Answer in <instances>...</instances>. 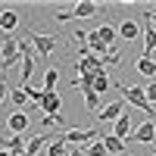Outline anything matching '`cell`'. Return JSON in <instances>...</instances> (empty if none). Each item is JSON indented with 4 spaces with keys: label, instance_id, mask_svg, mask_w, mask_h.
Here are the masks:
<instances>
[{
    "label": "cell",
    "instance_id": "1",
    "mask_svg": "<svg viewBox=\"0 0 156 156\" xmlns=\"http://www.w3.org/2000/svg\"><path fill=\"white\" fill-rule=\"evenodd\" d=\"M115 87H119L122 90V97H125V103H131V106H137L140 112H144L147 115V122H156V109L150 106V100H147V90L144 87H128V84H115Z\"/></svg>",
    "mask_w": 156,
    "mask_h": 156
},
{
    "label": "cell",
    "instance_id": "2",
    "mask_svg": "<svg viewBox=\"0 0 156 156\" xmlns=\"http://www.w3.org/2000/svg\"><path fill=\"white\" fill-rule=\"evenodd\" d=\"M100 137H103V128H72V131L59 134L56 140H62V144L81 150V144H90V140H100Z\"/></svg>",
    "mask_w": 156,
    "mask_h": 156
},
{
    "label": "cell",
    "instance_id": "3",
    "mask_svg": "<svg viewBox=\"0 0 156 156\" xmlns=\"http://www.w3.org/2000/svg\"><path fill=\"white\" fill-rule=\"evenodd\" d=\"M25 37H28V44H34V53H37V56H44V59L53 53L56 44H59V41H56V34H41V31H31V28L25 31Z\"/></svg>",
    "mask_w": 156,
    "mask_h": 156
},
{
    "label": "cell",
    "instance_id": "4",
    "mask_svg": "<svg viewBox=\"0 0 156 156\" xmlns=\"http://www.w3.org/2000/svg\"><path fill=\"white\" fill-rule=\"evenodd\" d=\"M19 59H22V53H19V41H16V37H6V41L0 44V62H3V69H12Z\"/></svg>",
    "mask_w": 156,
    "mask_h": 156
},
{
    "label": "cell",
    "instance_id": "5",
    "mask_svg": "<svg viewBox=\"0 0 156 156\" xmlns=\"http://www.w3.org/2000/svg\"><path fill=\"white\" fill-rule=\"evenodd\" d=\"M100 12V6L97 3H90V0H81V3H78L72 12H56V22H69V19H84V16H97Z\"/></svg>",
    "mask_w": 156,
    "mask_h": 156
},
{
    "label": "cell",
    "instance_id": "6",
    "mask_svg": "<svg viewBox=\"0 0 156 156\" xmlns=\"http://www.w3.org/2000/svg\"><path fill=\"white\" fill-rule=\"evenodd\" d=\"M153 140H156V122H144L140 128L131 131L128 144H153Z\"/></svg>",
    "mask_w": 156,
    "mask_h": 156
},
{
    "label": "cell",
    "instance_id": "7",
    "mask_svg": "<svg viewBox=\"0 0 156 156\" xmlns=\"http://www.w3.org/2000/svg\"><path fill=\"white\" fill-rule=\"evenodd\" d=\"M125 115V100H112V103H106L100 112H97V119L100 122H115V119H122Z\"/></svg>",
    "mask_w": 156,
    "mask_h": 156
},
{
    "label": "cell",
    "instance_id": "8",
    "mask_svg": "<svg viewBox=\"0 0 156 156\" xmlns=\"http://www.w3.org/2000/svg\"><path fill=\"white\" fill-rule=\"evenodd\" d=\"M144 56H150L156 50V25L150 22V9H144Z\"/></svg>",
    "mask_w": 156,
    "mask_h": 156
},
{
    "label": "cell",
    "instance_id": "9",
    "mask_svg": "<svg viewBox=\"0 0 156 156\" xmlns=\"http://www.w3.org/2000/svg\"><path fill=\"white\" fill-rule=\"evenodd\" d=\"M0 144H3V150H6V153H12V156H25V147H28V140H25L22 134H9V137L0 140Z\"/></svg>",
    "mask_w": 156,
    "mask_h": 156
},
{
    "label": "cell",
    "instance_id": "10",
    "mask_svg": "<svg viewBox=\"0 0 156 156\" xmlns=\"http://www.w3.org/2000/svg\"><path fill=\"white\" fill-rule=\"evenodd\" d=\"M6 128H9V134H22L25 128H28V115L22 109H16L12 115H6Z\"/></svg>",
    "mask_w": 156,
    "mask_h": 156
},
{
    "label": "cell",
    "instance_id": "11",
    "mask_svg": "<svg viewBox=\"0 0 156 156\" xmlns=\"http://www.w3.org/2000/svg\"><path fill=\"white\" fill-rule=\"evenodd\" d=\"M41 109H44V115H59V109H62V97H59V94H47L44 103H41Z\"/></svg>",
    "mask_w": 156,
    "mask_h": 156
},
{
    "label": "cell",
    "instance_id": "12",
    "mask_svg": "<svg viewBox=\"0 0 156 156\" xmlns=\"http://www.w3.org/2000/svg\"><path fill=\"white\" fill-rule=\"evenodd\" d=\"M112 134L128 144V137H131V122H128V115H122V119H115V122H112Z\"/></svg>",
    "mask_w": 156,
    "mask_h": 156
},
{
    "label": "cell",
    "instance_id": "13",
    "mask_svg": "<svg viewBox=\"0 0 156 156\" xmlns=\"http://www.w3.org/2000/svg\"><path fill=\"white\" fill-rule=\"evenodd\" d=\"M56 84H59V69L47 66V72H44V94H56Z\"/></svg>",
    "mask_w": 156,
    "mask_h": 156
},
{
    "label": "cell",
    "instance_id": "14",
    "mask_svg": "<svg viewBox=\"0 0 156 156\" xmlns=\"http://www.w3.org/2000/svg\"><path fill=\"white\" fill-rule=\"evenodd\" d=\"M115 31H119V37H122V41H134L140 28H137V22H134V19H125V22H122Z\"/></svg>",
    "mask_w": 156,
    "mask_h": 156
},
{
    "label": "cell",
    "instance_id": "15",
    "mask_svg": "<svg viewBox=\"0 0 156 156\" xmlns=\"http://www.w3.org/2000/svg\"><path fill=\"white\" fill-rule=\"evenodd\" d=\"M103 147H106V153H125V140H119V137H115L112 131L106 134V131H103Z\"/></svg>",
    "mask_w": 156,
    "mask_h": 156
},
{
    "label": "cell",
    "instance_id": "16",
    "mask_svg": "<svg viewBox=\"0 0 156 156\" xmlns=\"http://www.w3.org/2000/svg\"><path fill=\"white\" fill-rule=\"evenodd\" d=\"M16 25H19V16H16L12 9H3V12H0V31H3V34L12 31Z\"/></svg>",
    "mask_w": 156,
    "mask_h": 156
},
{
    "label": "cell",
    "instance_id": "17",
    "mask_svg": "<svg viewBox=\"0 0 156 156\" xmlns=\"http://www.w3.org/2000/svg\"><path fill=\"white\" fill-rule=\"evenodd\" d=\"M97 34H100V41H103V44H106L109 50L115 47V37H119V31H115V28H112V25H100V28H97Z\"/></svg>",
    "mask_w": 156,
    "mask_h": 156
},
{
    "label": "cell",
    "instance_id": "18",
    "mask_svg": "<svg viewBox=\"0 0 156 156\" xmlns=\"http://www.w3.org/2000/svg\"><path fill=\"white\" fill-rule=\"evenodd\" d=\"M44 144H50V134L44 131V134H37V137H31L28 140V147H25V156H37V150H41Z\"/></svg>",
    "mask_w": 156,
    "mask_h": 156
},
{
    "label": "cell",
    "instance_id": "19",
    "mask_svg": "<svg viewBox=\"0 0 156 156\" xmlns=\"http://www.w3.org/2000/svg\"><path fill=\"white\" fill-rule=\"evenodd\" d=\"M137 72L147 75V78H156V59L153 56H140L137 59Z\"/></svg>",
    "mask_w": 156,
    "mask_h": 156
},
{
    "label": "cell",
    "instance_id": "20",
    "mask_svg": "<svg viewBox=\"0 0 156 156\" xmlns=\"http://www.w3.org/2000/svg\"><path fill=\"white\" fill-rule=\"evenodd\" d=\"M72 147L62 144V140H53V144H47V156H69Z\"/></svg>",
    "mask_w": 156,
    "mask_h": 156
},
{
    "label": "cell",
    "instance_id": "21",
    "mask_svg": "<svg viewBox=\"0 0 156 156\" xmlns=\"http://www.w3.org/2000/svg\"><path fill=\"white\" fill-rule=\"evenodd\" d=\"M84 106L90 112H100V94L97 90H84Z\"/></svg>",
    "mask_w": 156,
    "mask_h": 156
},
{
    "label": "cell",
    "instance_id": "22",
    "mask_svg": "<svg viewBox=\"0 0 156 156\" xmlns=\"http://www.w3.org/2000/svg\"><path fill=\"white\" fill-rule=\"evenodd\" d=\"M9 100H12V106L28 103V87H16V90H9Z\"/></svg>",
    "mask_w": 156,
    "mask_h": 156
},
{
    "label": "cell",
    "instance_id": "23",
    "mask_svg": "<svg viewBox=\"0 0 156 156\" xmlns=\"http://www.w3.org/2000/svg\"><path fill=\"white\" fill-rule=\"evenodd\" d=\"M112 81H109V78H106V69H103V72H97L94 75V90H97V94H103V90H106Z\"/></svg>",
    "mask_w": 156,
    "mask_h": 156
},
{
    "label": "cell",
    "instance_id": "24",
    "mask_svg": "<svg viewBox=\"0 0 156 156\" xmlns=\"http://www.w3.org/2000/svg\"><path fill=\"white\" fill-rule=\"evenodd\" d=\"M84 153H87V156H106V147H103V140H97V144H90Z\"/></svg>",
    "mask_w": 156,
    "mask_h": 156
},
{
    "label": "cell",
    "instance_id": "25",
    "mask_svg": "<svg viewBox=\"0 0 156 156\" xmlns=\"http://www.w3.org/2000/svg\"><path fill=\"white\" fill-rule=\"evenodd\" d=\"M44 128H53V125H62V122H66V119H62V115H44Z\"/></svg>",
    "mask_w": 156,
    "mask_h": 156
},
{
    "label": "cell",
    "instance_id": "26",
    "mask_svg": "<svg viewBox=\"0 0 156 156\" xmlns=\"http://www.w3.org/2000/svg\"><path fill=\"white\" fill-rule=\"evenodd\" d=\"M44 97H47L44 90H34V87H28V100H31V103H44Z\"/></svg>",
    "mask_w": 156,
    "mask_h": 156
},
{
    "label": "cell",
    "instance_id": "27",
    "mask_svg": "<svg viewBox=\"0 0 156 156\" xmlns=\"http://www.w3.org/2000/svg\"><path fill=\"white\" fill-rule=\"evenodd\" d=\"M144 90H147V100H150V106H153V103H156V81H150Z\"/></svg>",
    "mask_w": 156,
    "mask_h": 156
},
{
    "label": "cell",
    "instance_id": "28",
    "mask_svg": "<svg viewBox=\"0 0 156 156\" xmlns=\"http://www.w3.org/2000/svg\"><path fill=\"white\" fill-rule=\"evenodd\" d=\"M75 41L81 44V50H84V47H87V31H84V28H78V31H75Z\"/></svg>",
    "mask_w": 156,
    "mask_h": 156
},
{
    "label": "cell",
    "instance_id": "29",
    "mask_svg": "<svg viewBox=\"0 0 156 156\" xmlns=\"http://www.w3.org/2000/svg\"><path fill=\"white\" fill-rule=\"evenodd\" d=\"M6 94H9V87H6V78H0V103L6 100Z\"/></svg>",
    "mask_w": 156,
    "mask_h": 156
},
{
    "label": "cell",
    "instance_id": "30",
    "mask_svg": "<svg viewBox=\"0 0 156 156\" xmlns=\"http://www.w3.org/2000/svg\"><path fill=\"white\" fill-rule=\"evenodd\" d=\"M69 156H87V153H84V150H78V147H72V153H69Z\"/></svg>",
    "mask_w": 156,
    "mask_h": 156
},
{
    "label": "cell",
    "instance_id": "31",
    "mask_svg": "<svg viewBox=\"0 0 156 156\" xmlns=\"http://www.w3.org/2000/svg\"><path fill=\"white\" fill-rule=\"evenodd\" d=\"M150 22H153V25H156V12H150Z\"/></svg>",
    "mask_w": 156,
    "mask_h": 156
},
{
    "label": "cell",
    "instance_id": "32",
    "mask_svg": "<svg viewBox=\"0 0 156 156\" xmlns=\"http://www.w3.org/2000/svg\"><path fill=\"white\" fill-rule=\"evenodd\" d=\"M0 156H12V153H6V150H0Z\"/></svg>",
    "mask_w": 156,
    "mask_h": 156
},
{
    "label": "cell",
    "instance_id": "33",
    "mask_svg": "<svg viewBox=\"0 0 156 156\" xmlns=\"http://www.w3.org/2000/svg\"><path fill=\"white\" fill-rule=\"evenodd\" d=\"M0 140H3V137H0Z\"/></svg>",
    "mask_w": 156,
    "mask_h": 156
}]
</instances>
